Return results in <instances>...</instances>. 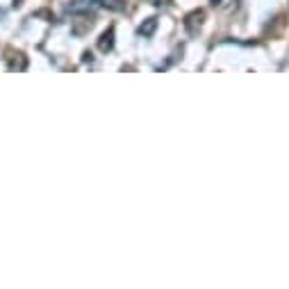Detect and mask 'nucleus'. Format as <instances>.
<instances>
[{"label":"nucleus","mask_w":289,"mask_h":289,"mask_svg":"<svg viewBox=\"0 0 289 289\" xmlns=\"http://www.w3.org/2000/svg\"><path fill=\"white\" fill-rule=\"evenodd\" d=\"M101 5L109 12H125V7H128L125 0H101Z\"/></svg>","instance_id":"7ed1b4c3"},{"label":"nucleus","mask_w":289,"mask_h":289,"mask_svg":"<svg viewBox=\"0 0 289 289\" xmlns=\"http://www.w3.org/2000/svg\"><path fill=\"white\" fill-rule=\"evenodd\" d=\"M9 68H12V71H14V68H16V71H25V68H28V60H25V57L18 52L16 60L9 62Z\"/></svg>","instance_id":"39448f33"},{"label":"nucleus","mask_w":289,"mask_h":289,"mask_svg":"<svg viewBox=\"0 0 289 289\" xmlns=\"http://www.w3.org/2000/svg\"><path fill=\"white\" fill-rule=\"evenodd\" d=\"M212 3H214V5H219V3H221V0H212Z\"/></svg>","instance_id":"0eeeda50"},{"label":"nucleus","mask_w":289,"mask_h":289,"mask_svg":"<svg viewBox=\"0 0 289 289\" xmlns=\"http://www.w3.org/2000/svg\"><path fill=\"white\" fill-rule=\"evenodd\" d=\"M98 48H101L103 52H109L114 48V30L109 28L107 32H103V36L98 39Z\"/></svg>","instance_id":"f03ea898"},{"label":"nucleus","mask_w":289,"mask_h":289,"mask_svg":"<svg viewBox=\"0 0 289 289\" xmlns=\"http://www.w3.org/2000/svg\"><path fill=\"white\" fill-rule=\"evenodd\" d=\"M148 3H153V5H162V0H148Z\"/></svg>","instance_id":"423d86ee"},{"label":"nucleus","mask_w":289,"mask_h":289,"mask_svg":"<svg viewBox=\"0 0 289 289\" xmlns=\"http://www.w3.org/2000/svg\"><path fill=\"white\" fill-rule=\"evenodd\" d=\"M155 30H157V18H148L146 23L139 25V34L141 36H153Z\"/></svg>","instance_id":"20e7f679"},{"label":"nucleus","mask_w":289,"mask_h":289,"mask_svg":"<svg viewBox=\"0 0 289 289\" xmlns=\"http://www.w3.org/2000/svg\"><path fill=\"white\" fill-rule=\"evenodd\" d=\"M203 18H205V12H203V9H196V12L189 14V16L185 18L187 32H189V34H196L198 30H201V25H203Z\"/></svg>","instance_id":"f257e3e1"}]
</instances>
